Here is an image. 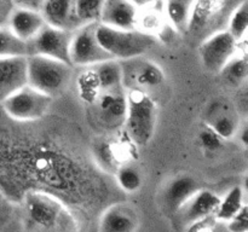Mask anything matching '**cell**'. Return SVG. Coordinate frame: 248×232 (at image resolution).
I'll list each match as a JSON object with an SVG mask.
<instances>
[{
	"mask_svg": "<svg viewBox=\"0 0 248 232\" xmlns=\"http://www.w3.org/2000/svg\"><path fill=\"white\" fill-rule=\"evenodd\" d=\"M125 125L131 139L140 146H147L154 137L157 105L142 88H132L126 94Z\"/></svg>",
	"mask_w": 248,
	"mask_h": 232,
	"instance_id": "cell-1",
	"label": "cell"
},
{
	"mask_svg": "<svg viewBox=\"0 0 248 232\" xmlns=\"http://www.w3.org/2000/svg\"><path fill=\"white\" fill-rule=\"evenodd\" d=\"M72 77V64L44 56H27V84L52 99L67 89Z\"/></svg>",
	"mask_w": 248,
	"mask_h": 232,
	"instance_id": "cell-2",
	"label": "cell"
},
{
	"mask_svg": "<svg viewBox=\"0 0 248 232\" xmlns=\"http://www.w3.org/2000/svg\"><path fill=\"white\" fill-rule=\"evenodd\" d=\"M96 36L102 47L113 59H132L144 55L154 46L156 39L137 29H115L97 23Z\"/></svg>",
	"mask_w": 248,
	"mask_h": 232,
	"instance_id": "cell-3",
	"label": "cell"
},
{
	"mask_svg": "<svg viewBox=\"0 0 248 232\" xmlns=\"http://www.w3.org/2000/svg\"><path fill=\"white\" fill-rule=\"evenodd\" d=\"M242 0H195L186 35L203 39L227 28L228 18Z\"/></svg>",
	"mask_w": 248,
	"mask_h": 232,
	"instance_id": "cell-4",
	"label": "cell"
},
{
	"mask_svg": "<svg viewBox=\"0 0 248 232\" xmlns=\"http://www.w3.org/2000/svg\"><path fill=\"white\" fill-rule=\"evenodd\" d=\"M52 98L28 84L7 97L1 103L5 114L17 121L39 120L47 113Z\"/></svg>",
	"mask_w": 248,
	"mask_h": 232,
	"instance_id": "cell-5",
	"label": "cell"
},
{
	"mask_svg": "<svg viewBox=\"0 0 248 232\" xmlns=\"http://www.w3.org/2000/svg\"><path fill=\"white\" fill-rule=\"evenodd\" d=\"M96 26L97 23L82 24L73 31L69 47L73 67L89 68L104 60L113 59L97 40Z\"/></svg>",
	"mask_w": 248,
	"mask_h": 232,
	"instance_id": "cell-6",
	"label": "cell"
},
{
	"mask_svg": "<svg viewBox=\"0 0 248 232\" xmlns=\"http://www.w3.org/2000/svg\"><path fill=\"white\" fill-rule=\"evenodd\" d=\"M240 43L227 30L215 31L200 44V58L203 68L213 74H219L227 63L239 52Z\"/></svg>",
	"mask_w": 248,
	"mask_h": 232,
	"instance_id": "cell-7",
	"label": "cell"
},
{
	"mask_svg": "<svg viewBox=\"0 0 248 232\" xmlns=\"http://www.w3.org/2000/svg\"><path fill=\"white\" fill-rule=\"evenodd\" d=\"M72 35L73 31H68L64 29L45 24L41 28V30L36 34L35 38L31 39L27 44L28 45V56H44V57L53 58V59L72 64L69 58Z\"/></svg>",
	"mask_w": 248,
	"mask_h": 232,
	"instance_id": "cell-8",
	"label": "cell"
},
{
	"mask_svg": "<svg viewBox=\"0 0 248 232\" xmlns=\"http://www.w3.org/2000/svg\"><path fill=\"white\" fill-rule=\"evenodd\" d=\"M220 202V196L213 191L200 188L196 191L190 200L182 208H179L174 215L181 226L186 229L188 225L196 220L207 217H215Z\"/></svg>",
	"mask_w": 248,
	"mask_h": 232,
	"instance_id": "cell-9",
	"label": "cell"
},
{
	"mask_svg": "<svg viewBox=\"0 0 248 232\" xmlns=\"http://www.w3.org/2000/svg\"><path fill=\"white\" fill-rule=\"evenodd\" d=\"M40 14L46 24L56 28L74 31L82 26L77 14L75 0H46Z\"/></svg>",
	"mask_w": 248,
	"mask_h": 232,
	"instance_id": "cell-10",
	"label": "cell"
},
{
	"mask_svg": "<svg viewBox=\"0 0 248 232\" xmlns=\"http://www.w3.org/2000/svg\"><path fill=\"white\" fill-rule=\"evenodd\" d=\"M26 207L31 221L45 229L55 226L61 213H63L61 203L45 193H29L27 196Z\"/></svg>",
	"mask_w": 248,
	"mask_h": 232,
	"instance_id": "cell-11",
	"label": "cell"
},
{
	"mask_svg": "<svg viewBox=\"0 0 248 232\" xmlns=\"http://www.w3.org/2000/svg\"><path fill=\"white\" fill-rule=\"evenodd\" d=\"M27 85V57H0V104Z\"/></svg>",
	"mask_w": 248,
	"mask_h": 232,
	"instance_id": "cell-12",
	"label": "cell"
},
{
	"mask_svg": "<svg viewBox=\"0 0 248 232\" xmlns=\"http://www.w3.org/2000/svg\"><path fill=\"white\" fill-rule=\"evenodd\" d=\"M138 7L130 0H106L98 23L115 29H136Z\"/></svg>",
	"mask_w": 248,
	"mask_h": 232,
	"instance_id": "cell-13",
	"label": "cell"
},
{
	"mask_svg": "<svg viewBox=\"0 0 248 232\" xmlns=\"http://www.w3.org/2000/svg\"><path fill=\"white\" fill-rule=\"evenodd\" d=\"M138 227L137 213L125 204L109 207L99 220V232H137Z\"/></svg>",
	"mask_w": 248,
	"mask_h": 232,
	"instance_id": "cell-14",
	"label": "cell"
},
{
	"mask_svg": "<svg viewBox=\"0 0 248 232\" xmlns=\"http://www.w3.org/2000/svg\"><path fill=\"white\" fill-rule=\"evenodd\" d=\"M199 183L190 175H178L172 179L164 191V204L170 213L174 214L200 190Z\"/></svg>",
	"mask_w": 248,
	"mask_h": 232,
	"instance_id": "cell-15",
	"label": "cell"
},
{
	"mask_svg": "<svg viewBox=\"0 0 248 232\" xmlns=\"http://www.w3.org/2000/svg\"><path fill=\"white\" fill-rule=\"evenodd\" d=\"M45 24V19L40 12L18 9V7H15L7 22L10 30L27 44L35 38L36 34Z\"/></svg>",
	"mask_w": 248,
	"mask_h": 232,
	"instance_id": "cell-16",
	"label": "cell"
},
{
	"mask_svg": "<svg viewBox=\"0 0 248 232\" xmlns=\"http://www.w3.org/2000/svg\"><path fill=\"white\" fill-rule=\"evenodd\" d=\"M170 27L164 10V1L155 2L138 9L136 29L155 39L161 38Z\"/></svg>",
	"mask_w": 248,
	"mask_h": 232,
	"instance_id": "cell-17",
	"label": "cell"
},
{
	"mask_svg": "<svg viewBox=\"0 0 248 232\" xmlns=\"http://www.w3.org/2000/svg\"><path fill=\"white\" fill-rule=\"evenodd\" d=\"M195 0H164V10L170 27L186 35Z\"/></svg>",
	"mask_w": 248,
	"mask_h": 232,
	"instance_id": "cell-18",
	"label": "cell"
},
{
	"mask_svg": "<svg viewBox=\"0 0 248 232\" xmlns=\"http://www.w3.org/2000/svg\"><path fill=\"white\" fill-rule=\"evenodd\" d=\"M103 92H116L124 82V69L116 59H108L92 65Z\"/></svg>",
	"mask_w": 248,
	"mask_h": 232,
	"instance_id": "cell-19",
	"label": "cell"
},
{
	"mask_svg": "<svg viewBox=\"0 0 248 232\" xmlns=\"http://www.w3.org/2000/svg\"><path fill=\"white\" fill-rule=\"evenodd\" d=\"M207 126L212 128L223 140L232 139L239 132V123L236 118L219 106H216L210 113Z\"/></svg>",
	"mask_w": 248,
	"mask_h": 232,
	"instance_id": "cell-20",
	"label": "cell"
},
{
	"mask_svg": "<svg viewBox=\"0 0 248 232\" xmlns=\"http://www.w3.org/2000/svg\"><path fill=\"white\" fill-rule=\"evenodd\" d=\"M244 204H246L244 200V190L241 186H234L224 197H220L215 218L218 222H227L244 207Z\"/></svg>",
	"mask_w": 248,
	"mask_h": 232,
	"instance_id": "cell-21",
	"label": "cell"
},
{
	"mask_svg": "<svg viewBox=\"0 0 248 232\" xmlns=\"http://www.w3.org/2000/svg\"><path fill=\"white\" fill-rule=\"evenodd\" d=\"M229 84L241 85L248 75V59L246 51L239 50V52L227 63L219 72Z\"/></svg>",
	"mask_w": 248,
	"mask_h": 232,
	"instance_id": "cell-22",
	"label": "cell"
},
{
	"mask_svg": "<svg viewBox=\"0 0 248 232\" xmlns=\"http://www.w3.org/2000/svg\"><path fill=\"white\" fill-rule=\"evenodd\" d=\"M77 86L79 97L86 103H96L102 93L101 85L92 67H89L78 76Z\"/></svg>",
	"mask_w": 248,
	"mask_h": 232,
	"instance_id": "cell-23",
	"label": "cell"
},
{
	"mask_svg": "<svg viewBox=\"0 0 248 232\" xmlns=\"http://www.w3.org/2000/svg\"><path fill=\"white\" fill-rule=\"evenodd\" d=\"M227 29L239 43L246 40L248 29V1L242 0L228 18Z\"/></svg>",
	"mask_w": 248,
	"mask_h": 232,
	"instance_id": "cell-24",
	"label": "cell"
},
{
	"mask_svg": "<svg viewBox=\"0 0 248 232\" xmlns=\"http://www.w3.org/2000/svg\"><path fill=\"white\" fill-rule=\"evenodd\" d=\"M28 45L17 38L7 26L0 27V57H27Z\"/></svg>",
	"mask_w": 248,
	"mask_h": 232,
	"instance_id": "cell-25",
	"label": "cell"
},
{
	"mask_svg": "<svg viewBox=\"0 0 248 232\" xmlns=\"http://www.w3.org/2000/svg\"><path fill=\"white\" fill-rule=\"evenodd\" d=\"M135 79L140 87H157L164 84L165 72L154 63L143 62L136 72Z\"/></svg>",
	"mask_w": 248,
	"mask_h": 232,
	"instance_id": "cell-26",
	"label": "cell"
},
{
	"mask_svg": "<svg viewBox=\"0 0 248 232\" xmlns=\"http://www.w3.org/2000/svg\"><path fill=\"white\" fill-rule=\"evenodd\" d=\"M119 188L127 193H135L140 190L143 185V178L140 172L133 166H123L115 174Z\"/></svg>",
	"mask_w": 248,
	"mask_h": 232,
	"instance_id": "cell-27",
	"label": "cell"
},
{
	"mask_svg": "<svg viewBox=\"0 0 248 232\" xmlns=\"http://www.w3.org/2000/svg\"><path fill=\"white\" fill-rule=\"evenodd\" d=\"M106 0H75L77 14L81 24L98 23Z\"/></svg>",
	"mask_w": 248,
	"mask_h": 232,
	"instance_id": "cell-28",
	"label": "cell"
},
{
	"mask_svg": "<svg viewBox=\"0 0 248 232\" xmlns=\"http://www.w3.org/2000/svg\"><path fill=\"white\" fill-rule=\"evenodd\" d=\"M199 140H200L201 146L207 151H217L222 147L224 140L208 126H206L203 130H201L199 134Z\"/></svg>",
	"mask_w": 248,
	"mask_h": 232,
	"instance_id": "cell-29",
	"label": "cell"
},
{
	"mask_svg": "<svg viewBox=\"0 0 248 232\" xmlns=\"http://www.w3.org/2000/svg\"><path fill=\"white\" fill-rule=\"evenodd\" d=\"M229 232H248V207L247 203L227 222Z\"/></svg>",
	"mask_w": 248,
	"mask_h": 232,
	"instance_id": "cell-30",
	"label": "cell"
},
{
	"mask_svg": "<svg viewBox=\"0 0 248 232\" xmlns=\"http://www.w3.org/2000/svg\"><path fill=\"white\" fill-rule=\"evenodd\" d=\"M217 224L218 221L215 217H207L191 222L184 229V232H215Z\"/></svg>",
	"mask_w": 248,
	"mask_h": 232,
	"instance_id": "cell-31",
	"label": "cell"
},
{
	"mask_svg": "<svg viewBox=\"0 0 248 232\" xmlns=\"http://www.w3.org/2000/svg\"><path fill=\"white\" fill-rule=\"evenodd\" d=\"M14 9V0H0V27L7 26Z\"/></svg>",
	"mask_w": 248,
	"mask_h": 232,
	"instance_id": "cell-32",
	"label": "cell"
},
{
	"mask_svg": "<svg viewBox=\"0 0 248 232\" xmlns=\"http://www.w3.org/2000/svg\"><path fill=\"white\" fill-rule=\"evenodd\" d=\"M46 0H14L15 7L24 10H31V11L40 12L41 7L44 6Z\"/></svg>",
	"mask_w": 248,
	"mask_h": 232,
	"instance_id": "cell-33",
	"label": "cell"
},
{
	"mask_svg": "<svg viewBox=\"0 0 248 232\" xmlns=\"http://www.w3.org/2000/svg\"><path fill=\"white\" fill-rule=\"evenodd\" d=\"M136 7H143V6H147V5H152L155 4V2H160V1H164V0H130Z\"/></svg>",
	"mask_w": 248,
	"mask_h": 232,
	"instance_id": "cell-34",
	"label": "cell"
},
{
	"mask_svg": "<svg viewBox=\"0 0 248 232\" xmlns=\"http://www.w3.org/2000/svg\"><path fill=\"white\" fill-rule=\"evenodd\" d=\"M239 133L240 135H241V143H242V145H244L245 147H247V134H248V130H247V127L246 126H244V128H242L241 130H240V128H239Z\"/></svg>",
	"mask_w": 248,
	"mask_h": 232,
	"instance_id": "cell-35",
	"label": "cell"
},
{
	"mask_svg": "<svg viewBox=\"0 0 248 232\" xmlns=\"http://www.w3.org/2000/svg\"><path fill=\"white\" fill-rule=\"evenodd\" d=\"M1 203H2V201H1V195H0V207H1Z\"/></svg>",
	"mask_w": 248,
	"mask_h": 232,
	"instance_id": "cell-36",
	"label": "cell"
}]
</instances>
